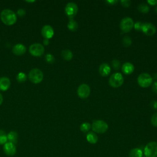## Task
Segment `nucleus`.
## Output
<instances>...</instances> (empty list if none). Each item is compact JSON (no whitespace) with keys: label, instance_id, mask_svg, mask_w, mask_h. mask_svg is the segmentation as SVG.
Here are the masks:
<instances>
[{"label":"nucleus","instance_id":"cd10ccee","mask_svg":"<svg viewBox=\"0 0 157 157\" xmlns=\"http://www.w3.org/2000/svg\"><path fill=\"white\" fill-rule=\"evenodd\" d=\"M112 67L115 69V70H118L120 68V62L117 59H114L112 61Z\"/></svg>","mask_w":157,"mask_h":157},{"label":"nucleus","instance_id":"ddd939ff","mask_svg":"<svg viewBox=\"0 0 157 157\" xmlns=\"http://www.w3.org/2000/svg\"><path fill=\"white\" fill-rule=\"evenodd\" d=\"M41 34L45 39H49L53 36L54 30L51 26L48 25H46L42 28Z\"/></svg>","mask_w":157,"mask_h":157},{"label":"nucleus","instance_id":"7c9ffc66","mask_svg":"<svg viewBox=\"0 0 157 157\" xmlns=\"http://www.w3.org/2000/svg\"><path fill=\"white\" fill-rule=\"evenodd\" d=\"M142 25H143V23L140 21H137L135 23V24H134V27L137 31H140V30L142 31Z\"/></svg>","mask_w":157,"mask_h":157},{"label":"nucleus","instance_id":"4468645a","mask_svg":"<svg viewBox=\"0 0 157 157\" xmlns=\"http://www.w3.org/2000/svg\"><path fill=\"white\" fill-rule=\"evenodd\" d=\"M26 51V47L23 45L22 44H17L13 46L12 48V52L15 55H23Z\"/></svg>","mask_w":157,"mask_h":157},{"label":"nucleus","instance_id":"473e14b6","mask_svg":"<svg viewBox=\"0 0 157 157\" xmlns=\"http://www.w3.org/2000/svg\"><path fill=\"white\" fill-rule=\"evenodd\" d=\"M17 14L20 17H23L26 14V11L23 9H18L17 10Z\"/></svg>","mask_w":157,"mask_h":157},{"label":"nucleus","instance_id":"aec40b11","mask_svg":"<svg viewBox=\"0 0 157 157\" xmlns=\"http://www.w3.org/2000/svg\"><path fill=\"white\" fill-rule=\"evenodd\" d=\"M61 55L63 59L66 61H70L73 57L72 52L68 49L63 50L61 53Z\"/></svg>","mask_w":157,"mask_h":157},{"label":"nucleus","instance_id":"20e7f679","mask_svg":"<svg viewBox=\"0 0 157 157\" xmlns=\"http://www.w3.org/2000/svg\"><path fill=\"white\" fill-rule=\"evenodd\" d=\"M124 82V78L121 74L119 72L113 73L111 75L109 80V85L113 88H118L121 86Z\"/></svg>","mask_w":157,"mask_h":157},{"label":"nucleus","instance_id":"412c9836","mask_svg":"<svg viewBox=\"0 0 157 157\" xmlns=\"http://www.w3.org/2000/svg\"><path fill=\"white\" fill-rule=\"evenodd\" d=\"M142 151L138 148H134L129 152V157H142Z\"/></svg>","mask_w":157,"mask_h":157},{"label":"nucleus","instance_id":"f704fd0d","mask_svg":"<svg viewBox=\"0 0 157 157\" xmlns=\"http://www.w3.org/2000/svg\"><path fill=\"white\" fill-rule=\"evenodd\" d=\"M152 90L154 93L157 94V82H155L152 85Z\"/></svg>","mask_w":157,"mask_h":157},{"label":"nucleus","instance_id":"6ab92c4d","mask_svg":"<svg viewBox=\"0 0 157 157\" xmlns=\"http://www.w3.org/2000/svg\"><path fill=\"white\" fill-rule=\"evenodd\" d=\"M7 140H9V142H11L13 144H16L18 140V134L17 132L12 131L9 132L7 134Z\"/></svg>","mask_w":157,"mask_h":157},{"label":"nucleus","instance_id":"c9c22d12","mask_svg":"<svg viewBox=\"0 0 157 157\" xmlns=\"http://www.w3.org/2000/svg\"><path fill=\"white\" fill-rule=\"evenodd\" d=\"M106 3H107L109 5H115V4H117L118 2V1H115V0H109V1H105Z\"/></svg>","mask_w":157,"mask_h":157},{"label":"nucleus","instance_id":"a878e982","mask_svg":"<svg viewBox=\"0 0 157 157\" xmlns=\"http://www.w3.org/2000/svg\"><path fill=\"white\" fill-rule=\"evenodd\" d=\"M90 128H91V124L87 122L83 123L80 127V130L83 132H87L88 131H89Z\"/></svg>","mask_w":157,"mask_h":157},{"label":"nucleus","instance_id":"7ed1b4c3","mask_svg":"<svg viewBox=\"0 0 157 157\" xmlns=\"http://www.w3.org/2000/svg\"><path fill=\"white\" fill-rule=\"evenodd\" d=\"M108 128L109 126L107 123L105 121L101 120L93 121L91 124V128L93 131L94 132L99 134H102L105 132L107 131Z\"/></svg>","mask_w":157,"mask_h":157},{"label":"nucleus","instance_id":"b1692460","mask_svg":"<svg viewBox=\"0 0 157 157\" xmlns=\"http://www.w3.org/2000/svg\"><path fill=\"white\" fill-rule=\"evenodd\" d=\"M137 9L142 13H147L149 11V7L146 4L142 3L138 6Z\"/></svg>","mask_w":157,"mask_h":157},{"label":"nucleus","instance_id":"39448f33","mask_svg":"<svg viewBox=\"0 0 157 157\" xmlns=\"http://www.w3.org/2000/svg\"><path fill=\"white\" fill-rule=\"evenodd\" d=\"M152 82L153 78L148 73H142L137 77V83L141 87L147 88L151 85Z\"/></svg>","mask_w":157,"mask_h":157},{"label":"nucleus","instance_id":"2eb2a0df","mask_svg":"<svg viewBox=\"0 0 157 157\" xmlns=\"http://www.w3.org/2000/svg\"><path fill=\"white\" fill-rule=\"evenodd\" d=\"M10 86V80L7 77H0V90L6 91Z\"/></svg>","mask_w":157,"mask_h":157},{"label":"nucleus","instance_id":"6e6552de","mask_svg":"<svg viewBox=\"0 0 157 157\" xmlns=\"http://www.w3.org/2000/svg\"><path fill=\"white\" fill-rule=\"evenodd\" d=\"M29 51L31 55L34 56H40L44 54L45 49L44 47L42 44L39 43H35L31 45Z\"/></svg>","mask_w":157,"mask_h":157},{"label":"nucleus","instance_id":"72a5a7b5","mask_svg":"<svg viewBox=\"0 0 157 157\" xmlns=\"http://www.w3.org/2000/svg\"><path fill=\"white\" fill-rule=\"evenodd\" d=\"M150 105L151 108L153 109H157V101H152L150 103Z\"/></svg>","mask_w":157,"mask_h":157},{"label":"nucleus","instance_id":"0eeeda50","mask_svg":"<svg viewBox=\"0 0 157 157\" xmlns=\"http://www.w3.org/2000/svg\"><path fill=\"white\" fill-rule=\"evenodd\" d=\"M134 21L130 17L123 18L120 23V27L122 31L124 33H128L134 27Z\"/></svg>","mask_w":157,"mask_h":157},{"label":"nucleus","instance_id":"c85d7f7f","mask_svg":"<svg viewBox=\"0 0 157 157\" xmlns=\"http://www.w3.org/2000/svg\"><path fill=\"white\" fill-rule=\"evenodd\" d=\"M45 60L49 64H52L55 61V57L50 53H47L45 55Z\"/></svg>","mask_w":157,"mask_h":157},{"label":"nucleus","instance_id":"9b49d317","mask_svg":"<svg viewBox=\"0 0 157 157\" xmlns=\"http://www.w3.org/2000/svg\"><path fill=\"white\" fill-rule=\"evenodd\" d=\"M142 31L147 36H153L155 34L156 29L155 26L153 23L146 22L143 23Z\"/></svg>","mask_w":157,"mask_h":157},{"label":"nucleus","instance_id":"423d86ee","mask_svg":"<svg viewBox=\"0 0 157 157\" xmlns=\"http://www.w3.org/2000/svg\"><path fill=\"white\" fill-rule=\"evenodd\" d=\"M144 153L145 157H157V142L148 143L144 148Z\"/></svg>","mask_w":157,"mask_h":157},{"label":"nucleus","instance_id":"ea45409f","mask_svg":"<svg viewBox=\"0 0 157 157\" xmlns=\"http://www.w3.org/2000/svg\"><path fill=\"white\" fill-rule=\"evenodd\" d=\"M26 2H35V1H26Z\"/></svg>","mask_w":157,"mask_h":157},{"label":"nucleus","instance_id":"4be33fe9","mask_svg":"<svg viewBox=\"0 0 157 157\" xmlns=\"http://www.w3.org/2000/svg\"><path fill=\"white\" fill-rule=\"evenodd\" d=\"M67 28L71 31H75L78 29V25L76 21H75L73 18H71L69 20L68 23H67Z\"/></svg>","mask_w":157,"mask_h":157},{"label":"nucleus","instance_id":"393cba45","mask_svg":"<svg viewBox=\"0 0 157 157\" xmlns=\"http://www.w3.org/2000/svg\"><path fill=\"white\" fill-rule=\"evenodd\" d=\"M26 78H27L26 75L23 72H19L17 75V80L19 83H22L25 82L26 80Z\"/></svg>","mask_w":157,"mask_h":157},{"label":"nucleus","instance_id":"f03ea898","mask_svg":"<svg viewBox=\"0 0 157 157\" xmlns=\"http://www.w3.org/2000/svg\"><path fill=\"white\" fill-rule=\"evenodd\" d=\"M28 77L32 83L37 84L42 81L44 78V74L39 69L34 68L29 71Z\"/></svg>","mask_w":157,"mask_h":157},{"label":"nucleus","instance_id":"e433bc0d","mask_svg":"<svg viewBox=\"0 0 157 157\" xmlns=\"http://www.w3.org/2000/svg\"><path fill=\"white\" fill-rule=\"evenodd\" d=\"M147 2L151 6H155L157 4V0H148Z\"/></svg>","mask_w":157,"mask_h":157},{"label":"nucleus","instance_id":"f3484780","mask_svg":"<svg viewBox=\"0 0 157 157\" xmlns=\"http://www.w3.org/2000/svg\"><path fill=\"white\" fill-rule=\"evenodd\" d=\"M121 70L124 74H125L126 75H129V74H132L134 72V66L132 63H131L129 62H126V63H124L122 65Z\"/></svg>","mask_w":157,"mask_h":157},{"label":"nucleus","instance_id":"1a4fd4ad","mask_svg":"<svg viewBox=\"0 0 157 157\" xmlns=\"http://www.w3.org/2000/svg\"><path fill=\"white\" fill-rule=\"evenodd\" d=\"M64 10L67 16L71 19L73 18V17H74L77 13L78 7L75 3L71 2L66 4Z\"/></svg>","mask_w":157,"mask_h":157},{"label":"nucleus","instance_id":"c756f323","mask_svg":"<svg viewBox=\"0 0 157 157\" xmlns=\"http://www.w3.org/2000/svg\"><path fill=\"white\" fill-rule=\"evenodd\" d=\"M151 123L155 126L157 127V113H155L151 118Z\"/></svg>","mask_w":157,"mask_h":157},{"label":"nucleus","instance_id":"a19ab883","mask_svg":"<svg viewBox=\"0 0 157 157\" xmlns=\"http://www.w3.org/2000/svg\"><path fill=\"white\" fill-rule=\"evenodd\" d=\"M155 11H156V12L157 13V7H156V9H155Z\"/></svg>","mask_w":157,"mask_h":157},{"label":"nucleus","instance_id":"dca6fc26","mask_svg":"<svg viewBox=\"0 0 157 157\" xmlns=\"http://www.w3.org/2000/svg\"><path fill=\"white\" fill-rule=\"evenodd\" d=\"M111 71L110 67L107 63H102L100 65L99 68V72L101 75L103 77L107 76Z\"/></svg>","mask_w":157,"mask_h":157},{"label":"nucleus","instance_id":"4c0bfd02","mask_svg":"<svg viewBox=\"0 0 157 157\" xmlns=\"http://www.w3.org/2000/svg\"><path fill=\"white\" fill-rule=\"evenodd\" d=\"M43 44H44L45 45H48V44H49V40H48V39H45L43 40Z\"/></svg>","mask_w":157,"mask_h":157},{"label":"nucleus","instance_id":"2f4dec72","mask_svg":"<svg viewBox=\"0 0 157 157\" xmlns=\"http://www.w3.org/2000/svg\"><path fill=\"white\" fill-rule=\"evenodd\" d=\"M121 5L123 6V7H129L130 5H131V1L129 0H123V1H120Z\"/></svg>","mask_w":157,"mask_h":157},{"label":"nucleus","instance_id":"f8f14e48","mask_svg":"<svg viewBox=\"0 0 157 157\" xmlns=\"http://www.w3.org/2000/svg\"><path fill=\"white\" fill-rule=\"evenodd\" d=\"M4 152L9 156H13L16 153V147L15 144L11 142H6L3 146Z\"/></svg>","mask_w":157,"mask_h":157},{"label":"nucleus","instance_id":"bb28decb","mask_svg":"<svg viewBox=\"0 0 157 157\" xmlns=\"http://www.w3.org/2000/svg\"><path fill=\"white\" fill-rule=\"evenodd\" d=\"M132 44L131 38L128 36H124L123 39V44L124 47H129Z\"/></svg>","mask_w":157,"mask_h":157},{"label":"nucleus","instance_id":"f257e3e1","mask_svg":"<svg viewBox=\"0 0 157 157\" xmlns=\"http://www.w3.org/2000/svg\"><path fill=\"white\" fill-rule=\"evenodd\" d=\"M1 20L6 25H13L17 21V15L13 11L10 9H4L0 15Z\"/></svg>","mask_w":157,"mask_h":157},{"label":"nucleus","instance_id":"5701e85b","mask_svg":"<svg viewBox=\"0 0 157 157\" xmlns=\"http://www.w3.org/2000/svg\"><path fill=\"white\" fill-rule=\"evenodd\" d=\"M7 140V135H6V132L0 129V145L5 144Z\"/></svg>","mask_w":157,"mask_h":157},{"label":"nucleus","instance_id":"9d476101","mask_svg":"<svg viewBox=\"0 0 157 157\" xmlns=\"http://www.w3.org/2000/svg\"><path fill=\"white\" fill-rule=\"evenodd\" d=\"M90 88L85 83H82L79 85L77 88L78 96L82 99H85L88 98L90 94Z\"/></svg>","mask_w":157,"mask_h":157},{"label":"nucleus","instance_id":"a211bd4d","mask_svg":"<svg viewBox=\"0 0 157 157\" xmlns=\"http://www.w3.org/2000/svg\"><path fill=\"white\" fill-rule=\"evenodd\" d=\"M86 140L89 143L94 144L98 142V137L94 132H89L86 135Z\"/></svg>","mask_w":157,"mask_h":157},{"label":"nucleus","instance_id":"58836bf2","mask_svg":"<svg viewBox=\"0 0 157 157\" xmlns=\"http://www.w3.org/2000/svg\"><path fill=\"white\" fill-rule=\"evenodd\" d=\"M3 102V97H2V95L1 94V93H0V105L2 104Z\"/></svg>","mask_w":157,"mask_h":157}]
</instances>
